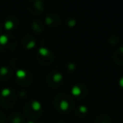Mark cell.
I'll return each instance as SVG.
<instances>
[{"mask_svg": "<svg viewBox=\"0 0 123 123\" xmlns=\"http://www.w3.org/2000/svg\"><path fill=\"white\" fill-rule=\"evenodd\" d=\"M53 105L55 109L61 114H68L74 109V100L68 93H59L54 97Z\"/></svg>", "mask_w": 123, "mask_h": 123, "instance_id": "obj_1", "label": "cell"}, {"mask_svg": "<svg viewBox=\"0 0 123 123\" xmlns=\"http://www.w3.org/2000/svg\"><path fill=\"white\" fill-rule=\"evenodd\" d=\"M43 105L39 100H30L24 105V114L29 120L35 121L43 114Z\"/></svg>", "mask_w": 123, "mask_h": 123, "instance_id": "obj_2", "label": "cell"}, {"mask_svg": "<svg viewBox=\"0 0 123 123\" xmlns=\"http://www.w3.org/2000/svg\"><path fill=\"white\" fill-rule=\"evenodd\" d=\"M18 41L12 33H4L0 35V51L4 54H9L14 51Z\"/></svg>", "mask_w": 123, "mask_h": 123, "instance_id": "obj_3", "label": "cell"}, {"mask_svg": "<svg viewBox=\"0 0 123 123\" xmlns=\"http://www.w3.org/2000/svg\"><path fill=\"white\" fill-rule=\"evenodd\" d=\"M17 102V95L11 88H3L0 91V105L4 109H12Z\"/></svg>", "mask_w": 123, "mask_h": 123, "instance_id": "obj_4", "label": "cell"}, {"mask_svg": "<svg viewBox=\"0 0 123 123\" xmlns=\"http://www.w3.org/2000/svg\"><path fill=\"white\" fill-rule=\"evenodd\" d=\"M55 53L45 46H41L36 52V59L43 66H49L55 61Z\"/></svg>", "mask_w": 123, "mask_h": 123, "instance_id": "obj_5", "label": "cell"}, {"mask_svg": "<svg viewBox=\"0 0 123 123\" xmlns=\"http://www.w3.org/2000/svg\"><path fill=\"white\" fill-rule=\"evenodd\" d=\"M34 80V76L28 69L20 68L16 71L15 73V81L19 86L26 87L33 84Z\"/></svg>", "mask_w": 123, "mask_h": 123, "instance_id": "obj_6", "label": "cell"}, {"mask_svg": "<svg viewBox=\"0 0 123 123\" xmlns=\"http://www.w3.org/2000/svg\"><path fill=\"white\" fill-rule=\"evenodd\" d=\"M64 76L61 72L56 70L50 71L46 75V83L50 88L58 89L64 84Z\"/></svg>", "mask_w": 123, "mask_h": 123, "instance_id": "obj_7", "label": "cell"}, {"mask_svg": "<svg viewBox=\"0 0 123 123\" xmlns=\"http://www.w3.org/2000/svg\"><path fill=\"white\" fill-rule=\"evenodd\" d=\"M70 93H71L70 95L74 98L77 99V100H83L88 96L89 89L83 83H78L72 86Z\"/></svg>", "mask_w": 123, "mask_h": 123, "instance_id": "obj_8", "label": "cell"}, {"mask_svg": "<svg viewBox=\"0 0 123 123\" xmlns=\"http://www.w3.org/2000/svg\"><path fill=\"white\" fill-rule=\"evenodd\" d=\"M28 11L33 15L41 14L45 9V4L43 0H30L27 4Z\"/></svg>", "mask_w": 123, "mask_h": 123, "instance_id": "obj_9", "label": "cell"}, {"mask_svg": "<svg viewBox=\"0 0 123 123\" xmlns=\"http://www.w3.org/2000/svg\"><path fill=\"white\" fill-rule=\"evenodd\" d=\"M44 25L49 26V28L56 29L61 25V18L58 14L55 12H49L44 17Z\"/></svg>", "mask_w": 123, "mask_h": 123, "instance_id": "obj_10", "label": "cell"}, {"mask_svg": "<svg viewBox=\"0 0 123 123\" xmlns=\"http://www.w3.org/2000/svg\"><path fill=\"white\" fill-rule=\"evenodd\" d=\"M19 25V20L14 15H9L7 18H5L3 24V27L4 30H6L8 33L15 30L18 27Z\"/></svg>", "mask_w": 123, "mask_h": 123, "instance_id": "obj_11", "label": "cell"}, {"mask_svg": "<svg viewBox=\"0 0 123 123\" xmlns=\"http://www.w3.org/2000/svg\"><path fill=\"white\" fill-rule=\"evenodd\" d=\"M21 44L25 49L32 50L36 46V38L32 34H25L21 39Z\"/></svg>", "mask_w": 123, "mask_h": 123, "instance_id": "obj_12", "label": "cell"}, {"mask_svg": "<svg viewBox=\"0 0 123 123\" xmlns=\"http://www.w3.org/2000/svg\"><path fill=\"white\" fill-rule=\"evenodd\" d=\"M13 71L11 67L6 65H3L0 67V81L8 82L13 78Z\"/></svg>", "mask_w": 123, "mask_h": 123, "instance_id": "obj_13", "label": "cell"}, {"mask_svg": "<svg viewBox=\"0 0 123 123\" xmlns=\"http://www.w3.org/2000/svg\"><path fill=\"white\" fill-rule=\"evenodd\" d=\"M45 28L44 23L39 19H36L31 24V29L36 34H42Z\"/></svg>", "mask_w": 123, "mask_h": 123, "instance_id": "obj_14", "label": "cell"}, {"mask_svg": "<svg viewBox=\"0 0 123 123\" xmlns=\"http://www.w3.org/2000/svg\"><path fill=\"white\" fill-rule=\"evenodd\" d=\"M112 60L117 65H123V46H121L114 51L112 55Z\"/></svg>", "mask_w": 123, "mask_h": 123, "instance_id": "obj_15", "label": "cell"}, {"mask_svg": "<svg viewBox=\"0 0 123 123\" xmlns=\"http://www.w3.org/2000/svg\"><path fill=\"white\" fill-rule=\"evenodd\" d=\"M74 114L79 118H85L89 114V109L86 105H80L74 109Z\"/></svg>", "mask_w": 123, "mask_h": 123, "instance_id": "obj_16", "label": "cell"}, {"mask_svg": "<svg viewBox=\"0 0 123 123\" xmlns=\"http://www.w3.org/2000/svg\"><path fill=\"white\" fill-rule=\"evenodd\" d=\"M9 123H25V117L19 112H13L8 116Z\"/></svg>", "mask_w": 123, "mask_h": 123, "instance_id": "obj_17", "label": "cell"}, {"mask_svg": "<svg viewBox=\"0 0 123 123\" xmlns=\"http://www.w3.org/2000/svg\"><path fill=\"white\" fill-rule=\"evenodd\" d=\"M94 123H112L111 119L106 114H100L96 117Z\"/></svg>", "mask_w": 123, "mask_h": 123, "instance_id": "obj_18", "label": "cell"}, {"mask_svg": "<svg viewBox=\"0 0 123 123\" xmlns=\"http://www.w3.org/2000/svg\"><path fill=\"white\" fill-rule=\"evenodd\" d=\"M64 70L67 74H72L75 72L76 65L73 62H67L64 65Z\"/></svg>", "mask_w": 123, "mask_h": 123, "instance_id": "obj_19", "label": "cell"}, {"mask_svg": "<svg viewBox=\"0 0 123 123\" xmlns=\"http://www.w3.org/2000/svg\"><path fill=\"white\" fill-rule=\"evenodd\" d=\"M65 24L69 28H74L77 25V20L72 15H68L65 20Z\"/></svg>", "mask_w": 123, "mask_h": 123, "instance_id": "obj_20", "label": "cell"}, {"mask_svg": "<svg viewBox=\"0 0 123 123\" xmlns=\"http://www.w3.org/2000/svg\"><path fill=\"white\" fill-rule=\"evenodd\" d=\"M9 64L11 68H14V69H18L21 68V61H20L19 58H18L17 57H13L10 59L9 61Z\"/></svg>", "mask_w": 123, "mask_h": 123, "instance_id": "obj_21", "label": "cell"}, {"mask_svg": "<svg viewBox=\"0 0 123 123\" xmlns=\"http://www.w3.org/2000/svg\"><path fill=\"white\" fill-rule=\"evenodd\" d=\"M108 41L112 46H117V45H118L120 43V38L117 36H116V35H112V36H111L109 37Z\"/></svg>", "mask_w": 123, "mask_h": 123, "instance_id": "obj_22", "label": "cell"}, {"mask_svg": "<svg viewBox=\"0 0 123 123\" xmlns=\"http://www.w3.org/2000/svg\"><path fill=\"white\" fill-rule=\"evenodd\" d=\"M0 123H6V116L2 110H0Z\"/></svg>", "mask_w": 123, "mask_h": 123, "instance_id": "obj_23", "label": "cell"}, {"mask_svg": "<svg viewBox=\"0 0 123 123\" xmlns=\"http://www.w3.org/2000/svg\"><path fill=\"white\" fill-rule=\"evenodd\" d=\"M18 95H19L20 98H23V99L27 98V97H28V94L26 93L25 91H24V90L19 91V93H18Z\"/></svg>", "mask_w": 123, "mask_h": 123, "instance_id": "obj_24", "label": "cell"}, {"mask_svg": "<svg viewBox=\"0 0 123 123\" xmlns=\"http://www.w3.org/2000/svg\"><path fill=\"white\" fill-rule=\"evenodd\" d=\"M118 85H119V87H120L121 89H123V75L121 76L120 79H119V80H118Z\"/></svg>", "mask_w": 123, "mask_h": 123, "instance_id": "obj_25", "label": "cell"}, {"mask_svg": "<svg viewBox=\"0 0 123 123\" xmlns=\"http://www.w3.org/2000/svg\"><path fill=\"white\" fill-rule=\"evenodd\" d=\"M26 123H37L35 122V121H33V120H29V122H27Z\"/></svg>", "mask_w": 123, "mask_h": 123, "instance_id": "obj_26", "label": "cell"}, {"mask_svg": "<svg viewBox=\"0 0 123 123\" xmlns=\"http://www.w3.org/2000/svg\"><path fill=\"white\" fill-rule=\"evenodd\" d=\"M2 30H3V25H2V23L0 22V35H1Z\"/></svg>", "mask_w": 123, "mask_h": 123, "instance_id": "obj_27", "label": "cell"}, {"mask_svg": "<svg viewBox=\"0 0 123 123\" xmlns=\"http://www.w3.org/2000/svg\"><path fill=\"white\" fill-rule=\"evenodd\" d=\"M57 123H66V122H65V121H58Z\"/></svg>", "mask_w": 123, "mask_h": 123, "instance_id": "obj_28", "label": "cell"}, {"mask_svg": "<svg viewBox=\"0 0 123 123\" xmlns=\"http://www.w3.org/2000/svg\"><path fill=\"white\" fill-rule=\"evenodd\" d=\"M37 123H45V122H37Z\"/></svg>", "mask_w": 123, "mask_h": 123, "instance_id": "obj_29", "label": "cell"}]
</instances>
